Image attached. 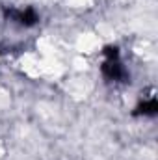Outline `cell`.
I'll return each instance as SVG.
<instances>
[{"mask_svg":"<svg viewBox=\"0 0 158 160\" xmlns=\"http://www.w3.org/2000/svg\"><path fill=\"white\" fill-rule=\"evenodd\" d=\"M39 73L41 77H50V78H58L63 75V65L56 60V58H39Z\"/></svg>","mask_w":158,"mask_h":160,"instance_id":"obj_1","label":"cell"},{"mask_svg":"<svg viewBox=\"0 0 158 160\" xmlns=\"http://www.w3.org/2000/svg\"><path fill=\"white\" fill-rule=\"evenodd\" d=\"M101 47V38L97 34H82L77 39V50L82 54H91Z\"/></svg>","mask_w":158,"mask_h":160,"instance_id":"obj_2","label":"cell"},{"mask_svg":"<svg viewBox=\"0 0 158 160\" xmlns=\"http://www.w3.org/2000/svg\"><path fill=\"white\" fill-rule=\"evenodd\" d=\"M21 67L24 69L26 75L30 77H41L39 73V58L34 56V54H24L21 58Z\"/></svg>","mask_w":158,"mask_h":160,"instance_id":"obj_3","label":"cell"},{"mask_svg":"<svg viewBox=\"0 0 158 160\" xmlns=\"http://www.w3.org/2000/svg\"><path fill=\"white\" fill-rule=\"evenodd\" d=\"M67 91L73 95V97H86V93L89 91V84L87 82H84V80H73L69 86H67Z\"/></svg>","mask_w":158,"mask_h":160,"instance_id":"obj_4","label":"cell"},{"mask_svg":"<svg viewBox=\"0 0 158 160\" xmlns=\"http://www.w3.org/2000/svg\"><path fill=\"white\" fill-rule=\"evenodd\" d=\"M101 36L106 38V39H112V38H114V32H112L106 24H101V26H99V38H101Z\"/></svg>","mask_w":158,"mask_h":160,"instance_id":"obj_5","label":"cell"},{"mask_svg":"<svg viewBox=\"0 0 158 160\" xmlns=\"http://www.w3.org/2000/svg\"><path fill=\"white\" fill-rule=\"evenodd\" d=\"M75 67H77L78 71H84V69H87V62L82 60V58H77V60H75Z\"/></svg>","mask_w":158,"mask_h":160,"instance_id":"obj_6","label":"cell"},{"mask_svg":"<svg viewBox=\"0 0 158 160\" xmlns=\"http://www.w3.org/2000/svg\"><path fill=\"white\" fill-rule=\"evenodd\" d=\"M71 6H77V8H82V6H87L89 0H69Z\"/></svg>","mask_w":158,"mask_h":160,"instance_id":"obj_7","label":"cell"},{"mask_svg":"<svg viewBox=\"0 0 158 160\" xmlns=\"http://www.w3.org/2000/svg\"><path fill=\"white\" fill-rule=\"evenodd\" d=\"M2 157H4V149L0 147V158H2Z\"/></svg>","mask_w":158,"mask_h":160,"instance_id":"obj_8","label":"cell"}]
</instances>
